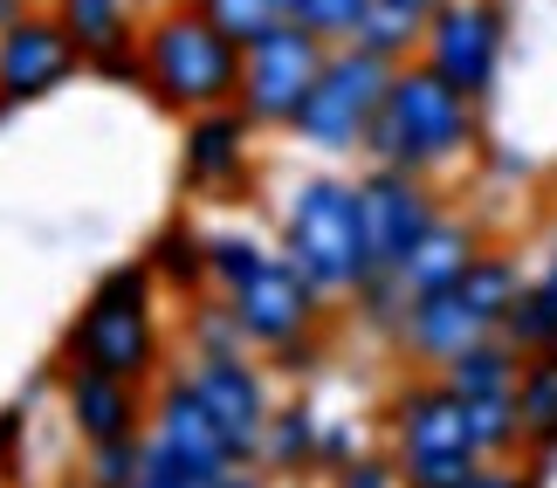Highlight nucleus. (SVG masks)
<instances>
[{
    "mask_svg": "<svg viewBox=\"0 0 557 488\" xmlns=\"http://www.w3.org/2000/svg\"><path fill=\"white\" fill-rule=\"evenodd\" d=\"M138 55H145V90H152L159 111L200 117V111H221V103L242 97V55L248 49L213 28L193 0L145 21Z\"/></svg>",
    "mask_w": 557,
    "mask_h": 488,
    "instance_id": "f257e3e1",
    "label": "nucleus"
},
{
    "mask_svg": "<svg viewBox=\"0 0 557 488\" xmlns=\"http://www.w3.org/2000/svg\"><path fill=\"white\" fill-rule=\"evenodd\" d=\"M475 138V97H461L434 62H399L393 70V90H385L372 132H366V152L372 165H399V173H426V165L468 152Z\"/></svg>",
    "mask_w": 557,
    "mask_h": 488,
    "instance_id": "f03ea898",
    "label": "nucleus"
},
{
    "mask_svg": "<svg viewBox=\"0 0 557 488\" xmlns=\"http://www.w3.org/2000/svg\"><path fill=\"white\" fill-rule=\"evenodd\" d=\"M152 262H117L97 275L90 303H83V316L70 324V337H62V358H76V365H97L111 378H132V386H145V378L159 372V324H152Z\"/></svg>",
    "mask_w": 557,
    "mask_h": 488,
    "instance_id": "7ed1b4c3",
    "label": "nucleus"
},
{
    "mask_svg": "<svg viewBox=\"0 0 557 488\" xmlns=\"http://www.w3.org/2000/svg\"><path fill=\"white\" fill-rule=\"evenodd\" d=\"M283 254L310 275L324 296H358L372 283V248H366V214H358V186L345 179H304L283 221Z\"/></svg>",
    "mask_w": 557,
    "mask_h": 488,
    "instance_id": "20e7f679",
    "label": "nucleus"
},
{
    "mask_svg": "<svg viewBox=\"0 0 557 488\" xmlns=\"http://www.w3.org/2000/svg\"><path fill=\"white\" fill-rule=\"evenodd\" d=\"M393 70H399V62L358 49V41H337V49L324 55V70H317V83H310V97H304V111H296L289 132L304 145H317V152H351V145H366L379 103H385V90H393Z\"/></svg>",
    "mask_w": 557,
    "mask_h": 488,
    "instance_id": "39448f33",
    "label": "nucleus"
},
{
    "mask_svg": "<svg viewBox=\"0 0 557 488\" xmlns=\"http://www.w3.org/2000/svg\"><path fill=\"white\" fill-rule=\"evenodd\" d=\"M324 55H331L324 35H310L304 21H283V28H269L262 41H248L242 97H234V103H242L255 124H296L317 70H324Z\"/></svg>",
    "mask_w": 557,
    "mask_h": 488,
    "instance_id": "423d86ee",
    "label": "nucleus"
},
{
    "mask_svg": "<svg viewBox=\"0 0 557 488\" xmlns=\"http://www.w3.org/2000/svg\"><path fill=\"white\" fill-rule=\"evenodd\" d=\"M420 55L455 83L461 97H488L503 70V0H447V8L426 21Z\"/></svg>",
    "mask_w": 557,
    "mask_h": 488,
    "instance_id": "0eeeda50",
    "label": "nucleus"
},
{
    "mask_svg": "<svg viewBox=\"0 0 557 488\" xmlns=\"http://www.w3.org/2000/svg\"><path fill=\"white\" fill-rule=\"evenodd\" d=\"M358 214H366V248H372V268L393 275L406 254L426 241V227L441 221V200L426 193L420 173H399V165H372L358 179Z\"/></svg>",
    "mask_w": 557,
    "mask_h": 488,
    "instance_id": "6e6552de",
    "label": "nucleus"
},
{
    "mask_svg": "<svg viewBox=\"0 0 557 488\" xmlns=\"http://www.w3.org/2000/svg\"><path fill=\"white\" fill-rule=\"evenodd\" d=\"M227 310L242 324V345H289V337H310L317 316H324V289L310 283L289 254H269L262 275H248L242 289H227Z\"/></svg>",
    "mask_w": 557,
    "mask_h": 488,
    "instance_id": "1a4fd4ad",
    "label": "nucleus"
},
{
    "mask_svg": "<svg viewBox=\"0 0 557 488\" xmlns=\"http://www.w3.org/2000/svg\"><path fill=\"white\" fill-rule=\"evenodd\" d=\"M83 70V49L55 14H21L0 28V103H35Z\"/></svg>",
    "mask_w": 557,
    "mask_h": 488,
    "instance_id": "9d476101",
    "label": "nucleus"
},
{
    "mask_svg": "<svg viewBox=\"0 0 557 488\" xmlns=\"http://www.w3.org/2000/svg\"><path fill=\"white\" fill-rule=\"evenodd\" d=\"M186 378H193V392L207 399V413L221 420V434H227L234 461L262 454L269 420H275V413H269V392H262V372L242 365V351H207Z\"/></svg>",
    "mask_w": 557,
    "mask_h": 488,
    "instance_id": "9b49d317",
    "label": "nucleus"
},
{
    "mask_svg": "<svg viewBox=\"0 0 557 488\" xmlns=\"http://www.w3.org/2000/svg\"><path fill=\"white\" fill-rule=\"evenodd\" d=\"M393 448L399 461L413 454H475V427H468V399L447 386V378H426V386L393 392Z\"/></svg>",
    "mask_w": 557,
    "mask_h": 488,
    "instance_id": "f8f14e48",
    "label": "nucleus"
},
{
    "mask_svg": "<svg viewBox=\"0 0 557 488\" xmlns=\"http://www.w3.org/2000/svg\"><path fill=\"white\" fill-rule=\"evenodd\" d=\"M152 440H165V448H173L200 481H221V475L242 468L234 448H227V434H221V420H213L207 399L193 392V378H165V386H159V399H152Z\"/></svg>",
    "mask_w": 557,
    "mask_h": 488,
    "instance_id": "ddd939ff",
    "label": "nucleus"
},
{
    "mask_svg": "<svg viewBox=\"0 0 557 488\" xmlns=\"http://www.w3.org/2000/svg\"><path fill=\"white\" fill-rule=\"evenodd\" d=\"M62 406H70V427L83 434V448H97V440L138 434L145 399H138L132 378H111V372H97V365L62 358Z\"/></svg>",
    "mask_w": 557,
    "mask_h": 488,
    "instance_id": "4468645a",
    "label": "nucleus"
},
{
    "mask_svg": "<svg viewBox=\"0 0 557 488\" xmlns=\"http://www.w3.org/2000/svg\"><path fill=\"white\" fill-rule=\"evenodd\" d=\"M248 138H255V117L242 111V103H221V111L186 117V159H180L186 186H207V193L213 186H242Z\"/></svg>",
    "mask_w": 557,
    "mask_h": 488,
    "instance_id": "2eb2a0df",
    "label": "nucleus"
},
{
    "mask_svg": "<svg viewBox=\"0 0 557 488\" xmlns=\"http://www.w3.org/2000/svg\"><path fill=\"white\" fill-rule=\"evenodd\" d=\"M482 337H496V330H488L455 289L413 296V303H406V316H399V345L413 351L420 365H455V358H461L468 345H482Z\"/></svg>",
    "mask_w": 557,
    "mask_h": 488,
    "instance_id": "dca6fc26",
    "label": "nucleus"
},
{
    "mask_svg": "<svg viewBox=\"0 0 557 488\" xmlns=\"http://www.w3.org/2000/svg\"><path fill=\"white\" fill-rule=\"evenodd\" d=\"M49 14L70 28V41L83 49V62L97 55H124L138 49V0H49Z\"/></svg>",
    "mask_w": 557,
    "mask_h": 488,
    "instance_id": "f3484780",
    "label": "nucleus"
},
{
    "mask_svg": "<svg viewBox=\"0 0 557 488\" xmlns=\"http://www.w3.org/2000/svg\"><path fill=\"white\" fill-rule=\"evenodd\" d=\"M475 254H482V248H475V227L441 214L434 227H426V241L406 254L393 275L406 283V296H434V289H447V283H461V268L475 262Z\"/></svg>",
    "mask_w": 557,
    "mask_h": 488,
    "instance_id": "a211bd4d",
    "label": "nucleus"
},
{
    "mask_svg": "<svg viewBox=\"0 0 557 488\" xmlns=\"http://www.w3.org/2000/svg\"><path fill=\"white\" fill-rule=\"evenodd\" d=\"M441 378L455 386L461 399H488V392H517V378H523V351L509 345V337H482V345H468L455 365H441Z\"/></svg>",
    "mask_w": 557,
    "mask_h": 488,
    "instance_id": "6ab92c4d",
    "label": "nucleus"
},
{
    "mask_svg": "<svg viewBox=\"0 0 557 488\" xmlns=\"http://www.w3.org/2000/svg\"><path fill=\"white\" fill-rule=\"evenodd\" d=\"M447 289H455L488 330H503V316L517 310V296H523L530 283H523V268L509 262V254H475V262L461 268V283H447Z\"/></svg>",
    "mask_w": 557,
    "mask_h": 488,
    "instance_id": "aec40b11",
    "label": "nucleus"
},
{
    "mask_svg": "<svg viewBox=\"0 0 557 488\" xmlns=\"http://www.w3.org/2000/svg\"><path fill=\"white\" fill-rule=\"evenodd\" d=\"M420 41H426V14L399 8V0H372L366 21H358V49H372L385 62H413Z\"/></svg>",
    "mask_w": 557,
    "mask_h": 488,
    "instance_id": "412c9836",
    "label": "nucleus"
},
{
    "mask_svg": "<svg viewBox=\"0 0 557 488\" xmlns=\"http://www.w3.org/2000/svg\"><path fill=\"white\" fill-rule=\"evenodd\" d=\"M145 262H152V275H159V283H173V289H200V283H213V275H207V235H193L186 221L159 227L152 248H145Z\"/></svg>",
    "mask_w": 557,
    "mask_h": 488,
    "instance_id": "4be33fe9",
    "label": "nucleus"
},
{
    "mask_svg": "<svg viewBox=\"0 0 557 488\" xmlns=\"http://www.w3.org/2000/svg\"><path fill=\"white\" fill-rule=\"evenodd\" d=\"M262 454H269L283 475H304V468H317V461H324V440H317V413H304V406L275 413V420H269V440H262Z\"/></svg>",
    "mask_w": 557,
    "mask_h": 488,
    "instance_id": "5701e85b",
    "label": "nucleus"
},
{
    "mask_svg": "<svg viewBox=\"0 0 557 488\" xmlns=\"http://www.w3.org/2000/svg\"><path fill=\"white\" fill-rule=\"evenodd\" d=\"M468 427H475V454L496 461L523 440V413H517V392H488V399H468Z\"/></svg>",
    "mask_w": 557,
    "mask_h": 488,
    "instance_id": "b1692460",
    "label": "nucleus"
},
{
    "mask_svg": "<svg viewBox=\"0 0 557 488\" xmlns=\"http://www.w3.org/2000/svg\"><path fill=\"white\" fill-rule=\"evenodd\" d=\"M503 337H509L523 358H530V351H550V345H557V296H550L544 283H530V289L517 296V310L503 316Z\"/></svg>",
    "mask_w": 557,
    "mask_h": 488,
    "instance_id": "393cba45",
    "label": "nucleus"
},
{
    "mask_svg": "<svg viewBox=\"0 0 557 488\" xmlns=\"http://www.w3.org/2000/svg\"><path fill=\"white\" fill-rule=\"evenodd\" d=\"M138 475H145V434L83 448V481L90 488H138Z\"/></svg>",
    "mask_w": 557,
    "mask_h": 488,
    "instance_id": "a878e982",
    "label": "nucleus"
},
{
    "mask_svg": "<svg viewBox=\"0 0 557 488\" xmlns=\"http://www.w3.org/2000/svg\"><path fill=\"white\" fill-rule=\"evenodd\" d=\"M193 8H200L207 21H213V28H221V35H234V41H242V49H248V41H262L269 28H283V0H193Z\"/></svg>",
    "mask_w": 557,
    "mask_h": 488,
    "instance_id": "bb28decb",
    "label": "nucleus"
},
{
    "mask_svg": "<svg viewBox=\"0 0 557 488\" xmlns=\"http://www.w3.org/2000/svg\"><path fill=\"white\" fill-rule=\"evenodd\" d=\"M262 268H269V248L255 235H207V275L221 289H242L248 275H262Z\"/></svg>",
    "mask_w": 557,
    "mask_h": 488,
    "instance_id": "cd10ccee",
    "label": "nucleus"
},
{
    "mask_svg": "<svg viewBox=\"0 0 557 488\" xmlns=\"http://www.w3.org/2000/svg\"><path fill=\"white\" fill-rule=\"evenodd\" d=\"M366 8H372V0H296L289 21H304L310 35H324L331 49H337V41H358V21H366Z\"/></svg>",
    "mask_w": 557,
    "mask_h": 488,
    "instance_id": "c85d7f7f",
    "label": "nucleus"
},
{
    "mask_svg": "<svg viewBox=\"0 0 557 488\" xmlns=\"http://www.w3.org/2000/svg\"><path fill=\"white\" fill-rule=\"evenodd\" d=\"M482 468V454H413L399 461V488H461Z\"/></svg>",
    "mask_w": 557,
    "mask_h": 488,
    "instance_id": "c756f323",
    "label": "nucleus"
},
{
    "mask_svg": "<svg viewBox=\"0 0 557 488\" xmlns=\"http://www.w3.org/2000/svg\"><path fill=\"white\" fill-rule=\"evenodd\" d=\"M337 488H399V461H345Z\"/></svg>",
    "mask_w": 557,
    "mask_h": 488,
    "instance_id": "7c9ffc66",
    "label": "nucleus"
},
{
    "mask_svg": "<svg viewBox=\"0 0 557 488\" xmlns=\"http://www.w3.org/2000/svg\"><path fill=\"white\" fill-rule=\"evenodd\" d=\"M21 434H28V406H8L0 413V481L14 475V454H21Z\"/></svg>",
    "mask_w": 557,
    "mask_h": 488,
    "instance_id": "2f4dec72",
    "label": "nucleus"
},
{
    "mask_svg": "<svg viewBox=\"0 0 557 488\" xmlns=\"http://www.w3.org/2000/svg\"><path fill=\"white\" fill-rule=\"evenodd\" d=\"M275 365H283V372H310L317 345H310V337H289V345H275Z\"/></svg>",
    "mask_w": 557,
    "mask_h": 488,
    "instance_id": "473e14b6",
    "label": "nucleus"
},
{
    "mask_svg": "<svg viewBox=\"0 0 557 488\" xmlns=\"http://www.w3.org/2000/svg\"><path fill=\"white\" fill-rule=\"evenodd\" d=\"M461 488H530V481H523V475H503V468H475Z\"/></svg>",
    "mask_w": 557,
    "mask_h": 488,
    "instance_id": "72a5a7b5",
    "label": "nucleus"
},
{
    "mask_svg": "<svg viewBox=\"0 0 557 488\" xmlns=\"http://www.w3.org/2000/svg\"><path fill=\"white\" fill-rule=\"evenodd\" d=\"M324 461H331V468H345V461H351V434H345V427L324 434Z\"/></svg>",
    "mask_w": 557,
    "mask_h": 488,
    "instance_id": "f704fd0d",
    "label": "nucleus"
},
{
    "mask_svg": "<svg viewBox=\"0 0 557 488\" xmlns=\"http://www.w3.org/2000/svg\"><path fill=\"white\" fill-rule=\"evenodd\" d=\"M28 14V0H0V28H8V21H21Z\"/></svg>",
    "mask_w": 557,
    "mask_h": 488,
    "instance_id": "c9c22d12",
    "label": "nucleus"
},
{
    "mask_svg": "<svg viewBox=\"0 0 557 488\" xmlns=\"http://www.w3.org/2000/svg\"><path fill=\"white\" fill-rule=\"evenodd\" d=\"M399 8H413V14H426V21H434V14L447 8V0H399Z\"/></svg>",
    "mask_w": 557,
    "mask_h": 488,
    "instance_id": "e433bc0d",
    "label": "nucleus"
},
{
    "mask_svg": "<svg viewBox=\"0 0 557 488\" xmlns=\"http://www.w3.org/2000/svg\"><path fill=\"white\" fill-rule=\"evenodd\" d=\"M221 488H262V481H255L248 468H234V475H221Z\"/></svg>",
    "mask_w": 557,
    "mask_h": 488,
    "instance_id": "4c0bfd02",
    "label": "nucleus"
},
{
    "mask_svg": "<svg viewBox=\"0 0 557 488\" xmlns=\"http://www.w3.org/2000/svg\"><path fill=\"white\" fill-rule=\"evenodd\" d=\"M544 289L557 296V248H550V268H544Z\"/></svg>",
    "mask_w": 557,
    "mask_h": 488,
    "instance_id": "58836bf2",
    "label": "nucleus"
},
{
    "mask_svg": "<svg viewBox=\"0 0 557 488\" xmlns=\"http://www.w3.org/2000/svg\"><path fill=\"white\" fill-rule=\"evenodd\" d=\"M289 8H296V0H283V14H289Z\"/></svg>",
    "mask_w": 557,
    "mask_h": 488,
    "instance_id": "ea45409f",
    "label": "nucleus"
}]
</instances>
